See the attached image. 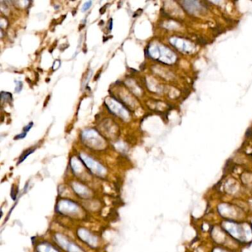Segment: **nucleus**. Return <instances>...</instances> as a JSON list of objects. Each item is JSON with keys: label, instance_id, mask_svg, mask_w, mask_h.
<instances>
[{"label": "nucleus", "instance_id": "39448f33", "mask_svg": "<svg viewBox=\"0 0 252 252\" xmlns=\"http://www.w3.org/2000/svg\"><path fill=\"white\" fill-rule=\"evenodd\" d=\"M72 187L77 195L82 199H88L92 196V192L90 191V189L82 184L76 182L73 183Z\"/></svg>", "mask_w": 252, "mask_h": 252}, {"label": "nucleus", "instance_id": "f03ea898", "mask_svg": "<svg viewBox=\"0 0 252 252\" xmlns=\"http://www.w3.org/2000/svg\"><path fill=\"white\" fill-rule=\"evenodd\" d=\"M54 238L57 244L66 252H84L80 247L78 246V245L69 240V239L61 234L55 235Z\"/></svg>", "mask_w": 252, "mask_h": 252}, {"label": "nucleus", "instance_id": "20e7f679", "mask_svg": "<svg viewBox=\"0 0 252 252\" xmlns=\"http://www.w3.org/2000/svg\"><path fill=\"white\" fill-rule=\"evenodd\" d=\"M77 235L81 241L84 242L89 246L92 248H96L98 246V239L96 236L93 235L88 230L81 228L77 231Z\"/></svg>", "mask_w": 252, "mask_h": 252}, {"label": "nucleus", "instance_id": "ddd939ff", "mask_svg": "<svg viewBox=\"0 0 252 252\" xmlns=\"http://www.w3.org/2000/svg\"><path fill=\"white\" fill-rule=\"evenodd\" d=\"M109 24H110V27H109V28H110V31H112V19H110Z\"/></svg>", "mask_w": 252, "mask_h": 252}, {"label": "nucleus", "instance_id": "7ed1b4c3", "mask_svg": "<svg viewBox=\"0 0 252 252\" xmlns=\"http://www.w3.org/2000/svg\"><path fill=\"white\" fill-rule=\"evenodd\" d=\"M81 158L82 161L84 162L85 166L88 168V169L92 173L95 174L100 178L104 177L105 174H106V170L101 164H99L98 162L95 161L90 157L84 155H81Z\"/></svg>", "mask_w": 252, "mask_h": 252}, {"label": "nucleus", "instance_id": "f8f14e48", "mask_svg": "<svg viewBox=\"0 0 252 252\" xmlns=\"http://www.w3.org/2000/svg\"><path fill=\"white\" fill-rule=\"evenodd\" d=\"M26 135H27L26 132H23L22 133H21V134L18 135V136H16L15 138H14V139H15V140H17V139H21V138H25V136H26Z\"/></svg>", "mask_w": 252, "mask_h": 252}, {"label": "nucleus", "instance_id": "f257e3e1", "mask_svg": "<svg viewBox=\"0 0 252 252\" xmlns=\"http://www.w3.org/2000/svg\"><path fill=\"white\" fill-rule=\"evenodd\" d=\"M56 212L65 216L72 217H77L81 216V209L78 203H75L71 200L61 199L59 201L56 206Z\"/></svg>", "mask_w": 252, "mask_h": 252}, {"label": "nucleus", "instance_id": "0eeeda50", "mask_svg": "<svg viewBox=\"0 0 252 252\" xmlns=\"http://www.w3.org/2000/svg\"><path fill=\"white\" fill-rule=\"evenodd\" d=\"M33 152H34V150H33H33H32V149H29V150H27L25 151V152H24L23 154L21 155L20 158H19V163H18V164H21V162L24 161V160L26 159L27 156L30 155H31V153H33Z\"/></svg>", "mask_w": 252, "mask_h": 252}, {"label": "nucleus", "instance_id": "423d86ee", "mask_svg": "<svg viewBox=\"0 0 252 252\" xmlns=\"http://www.w3.org/2000/svg\"><path fill=\"white\" fill-rule=\"evenodd\" d=\"M36 250L38 252H59L53 245L45 243L39 244L36 246Z\"/></svg>", "mask_w": 252, "mask_h": 252}, {"label": "nucleus", "instance_id": "9b49d317", "mask_svg": "<svg viewBox=\"0 0 252 252\" xmlns=\"http://www.w3.org/2000/svg\"><path fill=\"white\" fill-rule=\"evenodd\" d=\"M33 122H31V123H30V124L27 125V126H25V127H24V129H23V132H28V131L31 130V128H32V126H33Z\"/></svg>", "mask_w": 252, "mask_h": 252}, {"label": "nucleus", "instance_id": "1a4fd4ad", "mask_svg": "<svg viewBox=\"0 0 252 252\" xmlns=\"http://www.w3.org/2000/svg\"><path fill=\"white\" fill-rule=\"evenodd\" d=\"M92 1H89V2H85L84 4V5H83V7H82V11H86L88 10L90 7H91V5H92Z\"/></svg>", "mask_w": 252, "mask_h": 252}, {"label": "nucleus", "instance_id": "9d476101", "mask_svg": "<svg viewBox=\"0 0 252 252\" xmlns=\"http://www.w3.org/2000/svg\"><path fill=\"white\" fill-rule=\"evenodd\" d=\"M60 64H61L60 61H59V60H55V61H54V63H53V70H56L57 69H58L59 67H60Z\"/></svg>", "mask_w": 252, "mask_h": 252}, {"label": "nucleus", "instance_id": "6e6552de", "mask_svg": "<svg viewBox=\"0 0 252 252\" xmlns=\"http://www.w3.org/2000/svg\"><path fill=\"white\" fill-rule=\"evenodd\" d=\"M16 88H15V92L16 93H19L22 89L23 84L21 82V81H16Z\"/></svg>", "mask_w": 252, "mask_h": 252}]
</instances>
